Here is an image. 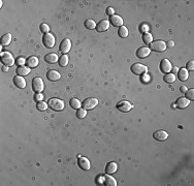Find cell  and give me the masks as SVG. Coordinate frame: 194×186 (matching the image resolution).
Segmentation results:
<instances>
[{
    "label": "cell",
    "instance_id": "obj_1",
    "mask_svg": "<svg viewBox=\"0 0 194 186\" xmlns=\"http://www.w3.org/2000/svg\"><path fill=\"white\" fill-rule=\"evenodd\" d=\"M48 105H49V108L53 111H62L65 107L64 101L59 99V98H51L48 101Z\"/></svg>",
    "mask_w": 194,
    "mask_h": 186
},
{
    "label": "cell",
    "instance_id": "obj_2",
    "mask_svg": "<svg viewBox=\"0 0 194 186\" xmlns=\"http://www.w3.org/2000/svg\"><path fill=\"white\" fill-rule=\"evenodd\" d=\"M44 88V84L41 78H34L32 80V90L35 93H41Z\"/></svg>",
    "mask_w": 194,
    "mask_h": 186
},
{
    "label": "cell",
    "instance_id": "obj_3",
    "mask_svg": "<svg viewBox=\"0 0 194 186\" xmlns=\"http://www.w3.org/2000/svg\"><path fill=\"white\" fill-rule=\"evenodd\" d=\"M1 62L5 66H12L16 63V60L13 59V55L8 52H1Z\"/></svg>",
    "mask_w": 194,
    "mask_h": 186
},
{
    "label": "cell",
    "instance_id": "obj_4",
    "mask_svg": "<svg viewBox=\"0 0 194 186\" xmlns=\"http://www.w3.org/2000/svg\"><path fill=\"white\" fill-rule=\"evenodd\" d=\"M55 43H56V38L55 36L52 34V33H46V34L44 35L43 37V44L44 45V47L48 48V49H51V48H53L55 46Z\"/></svg>",
    "mask_w": 194,
    "mask_h": 186
},
{
    "label": "cell",
    "instance_id": "obj_5",
    "mask_svg": "<svg viewBox=\"0 0 194 186\" xmlns=\"http://www.w3.org/2000/svg\"><path fill=\"white\" fill-rule=\"evenodd\" d=\"M150 45H151V50L155 51V52H158V53L164 52L165 49H166V43H164L163 41H152Z\"/></svg>",
    "mask_w": 194,
    "mask_h": 186
},
{
    "label": "cell",
    "instance_id": "obj_6",
    "mask_svg": "<svg viewBox=\"0 0 194 186\" xmlns=\"http://www.w3.org/2000/svg\"><path fill=\"white\" fill-rule=\"evenodd\" d=\"M97 105H98L97 98L89 97V98H86V99L83 101L82 107H83V109H85V110H93Z\"/></svg>",
    "mask_w": 194,
    "mask_h": 186
},
{
    "label": "cell",
    "instance_id": "obj_7",
    "mask_svg": "<svg viewBox=\"0 0 194 186\" xmlns=\"http://www.w3.org/2000/svg\"><path fill=\"white\" fill-rule=\"evenodd\" d=\"M147 70H148L147 66L140 63H134L133 65L131 66V72L136 76L144 75L145 72H147Z\"/></svg>",
    "mask_w": 194,
    "mask_h": 186
},
{
    "label": "cell",
    "instance_id": "obj_8",
    "mask_svg": "<svg viewBox=\"0 0 194 186\" xmlns=\"http://www.w3.org/2000/svg\"><path fill=\"white\" fill-rule=\"evenodd\" d=\"M70 48H71V41H70L69 38H65L61 41L60 47H59V50L62 54H66L70 51Z\"/></svg>",
    "mask_w": 194,
    "mask_h": 186
},
{
    "label": "cell",
    "instance_id": "obj_9",
    "mask_svg": "<svg viewBox=\"0 0 194 186\" xmlns=\"http://www.w3.org/2000/svg\"><path fill=\"white\" fill-rule=\"evenodd\" d=\"M133 108V106L130 105V103H128L127 100H122V101H119L117 105V109L119 110L121 112H129L130 110Z\"/></svg>",
    "mask_w": 194,
    "mask_h": 186
},
{
    "label": "cell",
    "instance_id": "obj_10",
    "mask_svg": "<svg viewBox=\"0 0 194 186\" xmlns=\"http://www.w3.org/2000/svg\"><path fill=\"white\" fill-rule=\"evenodd\" d=\"M160 69H161L162 72H165V74H168V72H171L173 69V66H171V63L168 59H163L160 63Z\"/></svg>",
    "mask_w": 194,
    "mask_h": 186
},
{
    "label": "cell",
    "instance_id": "obj_11",
    "mask_svg": "<svg viewBox=\"0 0 194 186\" xmlns=\"http://www.w3.org/2000/svg\"><path fill=\"white\" fill-rule=\"evenodd\" d=\"M151 53V49L148 47H140L139 50L136 51V56L140 59L147 58Z\"/></svg>",
    "mask_w": 194,
    "mask_h": 186
},
{
    "label": "cell",
    "instance_id": "obj_12",
    "mask_svg": "<svg viewBox=\"0 0 194 186\" xmlns=\"http://www.w3.org/2000/svg\"><path fill=\"white\" fill-rule=\"evenodd\" d=\"M78 165H80V168L82 170L84 171H89L90 169H91V165H90V161L88 158H86V157H82L80 156L78 157Z\"/></svg>",
    "mask_w": 194,
    "mask_h": 186
},
{
    "label": "cell",
    "instance_id": "obj_13",
    "mask_svg": "<svg viewBox=\"0 0 194 186\" xmlns=\"http://www.w3.org/2000/svg\"><path fill=\"white\" fill-rule=\"evenodd\" d=\"M153 138L155 140L159 141V142H163L168 138V134L165 130H158L153 134Z\"/></svg>",
    "mask_w": 194,
    "mask_h": 186
},
{
    "label": "cell",
    "instance_id": "obj_14",
    "mask_svg": "<svg viewBox=\"0 0 194 186\" xmlns=\"http://www.w3.org/2000/svg\"><path fill=\"white\" fill-rule=\"evenodd\" d=\"M189 103H190V100L188 99V98H186V97H180L176 101V107H177V108H179V109H185V108H187V107L189 106Z\"/></svg>",
    "mask_w": 194,
    "mask_h": 186
},
{
    "label": "cell",
    "instance_id": "obj_15",
    "mask_svg": "<svg viewBox=\"0 0 194 186\" xmlns=\"http://www.w3.org/2000/svg\"><path fill=\"white\" fill-rule=\"evenodd\" d=\"M108 28H109V21H108V20H102V21H100L99 23L97 24L96 30L98 32H105Z\"/></svg>",
    "mask_w": 194,
    "mask_h": 186
},
{
    "label": "cell",
    "instance_id": "obj_16",
    "mask_svg": "<svg viewBox=\"0 0 194 186\" xmlns=\"http://www.w3.org/2000/svg\"><path fill=\"white\" fill-rule=\"evenodd\" d=\"M109 23L113 24L115 27H121V26H123V19L121 18L120 16L114 15L111 17V19H109Z\"/></svg>",
    "mask_w": 194,
    "mask_h": 186
},
{
    "label": "cell",
    "instance_id": "obj_17",
    "mask_svg": "<svg viewBox=\"0 0 194 186\" xmlns=\"http://www.w3.org/2000/svg\"><path fill=\"white\" fill-rule=\"evenodd\" d=\"M47 78H48V80H49V81L56 82V81H58L59 79L61 78V76H60V74H59L58 72H56V70L51 69V70H49V72H48V74H47Z\"/></svg>",
    "mask_w": 194,
    "mask_h": 186
},
{
    "label": "cell",
    "instance_id": "obj_18",
    "mask_svg": "<svg viewBox=\"0 0 194 186\" xmlns=\"http://www.w3.org/2000/svg\"><path fill=\"white\" fill-rule=\"evenodd\" d=\"M13 83H15V85L18 87V88L23 89L26 87V81H25V79L23 77H21V76H17V77L13 78Z\"/></svg>",
    "mask_w": 194,
    "mask_h": 186
},
{
    "label": "cell",
    "instance_id": "obj_19",
    "mask_svg": "<svg viewBox=\"0 0 194 186\" xmlns=\"http://www.w3.org/2000/svg\"><path fill=\"white\" fill-rule=\"evenodd\" d=\"M118 170V165L116 162L112 161V162H108V165H106L105 167V173L108 174V175H112L114 173H116Z\"/></svg>",
    "mask_w": 194,
    "mask_h": 186
},
{
    "label": "cell",
    "instance_id": "obj_20",
    "mask_svg": "<svg viewBox=\"0 0 194 186\" xmlns=\"http://www.w3.org/2000/svg\"><path fill=\"white\" fill-rule=\"evenodd\" d=\"M26 63L30 68H34L38 65V58L35 57V56H30L26 60Z\"/></svg>",
    "mask_w": 194,
    "mask_h": 186
},
{
    "label": "cell",
    "instance_id": "obj_21",
    "mask_svg": "<svg viewBox=\"0 0 194 186\" xmlns=\"http://www.w3.org/2000/svg\"><path fill=\"white\" fill-rule=\"evenodd\" d=\"M44 60H46L48 63H51V64H54L56 62L59 61V58L57 54H54V53H50V54L46 55V57H44Z\"/></svg>",
    "mask_w": 194,
    "mask_h": 186
},
{
    "label": "cell",
    "instance_id": "obj_22",
    "mask_svg": "<svg viewBox=\"0 0 194 186\" xmlns=\"http://www.w3.org/2000/svg\"><path fill=\"white\" fill-rule=\"evenodd\" d=\"M30 67L29 66H19L18 68H17V74L18 76H21V77H24V76H27L28 74L30 72Z\"/></svg>",
    "mask_w": 194,
    "mask_h": 186
},
{
    "label": "cell",
    "instance_id": "obj_23",
    "mask_svg": "<svg viewBox=\"0 0 194 186\" xmlns=\"http://www.w3.org/2000/svg\"><path fill=\"white\" fill-rule=\"evenodd\" d=\"M103 184H105L106 186H116L117 181L112 176L105 175V176L103 177Z\"/></svg>",
    "mask_w": 194,
    "mask_h": 186
},
{
    "label": "cell",
    "instance_id": "obj_24",
    "mask_svg": "<svg viewBox=\"0 0 194 186\" xmlns=\"http://www.w3.org/2000/svg\"><path fill=\"white\" fill-rule=\"evenodd\" d=\"M178 77L181 81H187L188 78H189V72H188V70L186 68H181L178 72Z\"/></svg>",
    "mask_w": 194,
    "mask_h": 186
},
{
    "label": "cell",
    "instance_id": "obj_25",
    "mask_svg": "<svg viewBox=\"0 0 194 186\" xmlns=\"http://www.w3.org/2000/svg\"><path fill=\"white\" fill-rule=\"evenodd\" d=\"M12 41V34L10 33H6L1 37V45L2 46H8Z\"/></svg>",
    "mask_w": 194,
    "mask_h": 186
},
{
    "label": "cell",
    "instance_id": "obj_26",
    "mask_svg": "<svg viewBox=\"0 0 194 186\" xmlns=\"http://www.w3.org/2000/svg\"><path fill=\"white\" fill-rule=\"evenodd\" d=\"M68 60H69L68 56L65 55V54H63L60 58H59V61H58L59 62V65L62 66V67L66 66L67 64H68Z\"/></svg>",
    "mask_w": 194,
    "mask_h": 186
},
{
    "label": "cell",
    "instance_id": "obj_27",
    "mask_svg": "<svg viewBox=\"0 0 194 186\" xmlns=\"http://www.w3.org/2000/svg\"><path fill=\"white\" fill-rule=\"evenodd\" d=\"M176 81V76L175 74H170V72H168L164 76V82L167 84H171L173 83V82Z\"/></svg>",
    "mask_w": 194,
    "mask_h": 186
},
{
    "label": "cell",
    "instance_id": "obj_28",
    "mask_svg": "<svg viewBox=\"0 0 194 186\" xmlns=\"http://www.w3.org/2000/svg\"><path fill=\"white\" fill-rule=\"evenodd\" d=\"M69 105H70V107H71L72 109H74V110H78V109H81L82 103H81V101H80V100L77 99V98H72V99L70 100Z\"/></svg>",
    "mask_w": 194,
    "mask_h": 186
},
{
    "label": "cell",
    "instance_id": "obj_29",
    "mask_svg": "<svg viewBox=\"0 0 194 186\" xmlns=\"http://www.w3.org/2000/svg\"><path fill=\"white\" fill-rule=\"evenodd\" d=\"M118 34H119L120 37H123V38L127 37L128 36V29L124 26H121L119 28V31H118Z\"/></svg>",
    "mask_w": 194,
    "mask_h": 186
},
{
    "label": "cell",
    "instance_id": "obj_30",
    "mask_svg": "<svg viewBox=\"0 0 194 186\" xmlns=\"http://www.w3.org/2000/svg\"><path fill=\"white\" fill-rule=\"evenodd\" d=\"M143 41H144V43L147 45L151 44L152 41H153V35L150 34L149 32L144 33V35H143Z\"/></svg>",
    "mask_w": 194,
    "mask_h": 186
},
{
    "label": "cell",
    "instance_id": "obj_31",
    "mask_svg": "<svg viewBox=\"0 0 194 186\" xmlns=\"http://www.w3.org/2000/svg\"><path fill=\"white\" fill-rule=\"evenodd\" d=\"M85 27L87 29H95L96 28V23L93 20H87L85 22Z\"/></svg>",
    "mask_w": 194,
    "mask_h": 186
},
{
    "label": "cell",
    "instance_id": "obj_32",
    "mask_svg": "<svg viewBox=\"0 0 194 186\" xmlns=\"http://www.w3.org/2000/svg\"><path fill=\"white\" fill-rule=\"evenodd\" d=\"M48 107H49V105H48L47 103H44V101H38L37 105H36V108H37V110H39V111H46Z\"/></svg>",
    "mask_w": 194,
    "mask_h": 186
},
{
    "label": "cell",
    "instance_id": "obj_33",
    "mask_svg": "<svg viewBox=\"0 0 194 186\" xmlns=\"http://www.w3.org/2000/svg\"><path fill=\"white\" fill-rule=\"evenodd\" d=\"M87 115V110L85 109H78L77 112V117L78 119H84Z\"/></svg>",
    "mask_w": 194,
    "mask_h": 186
},
{
    "label": "cell",
    "instance_id": "obj_34",
    "mask_svg": "<svg viewBox=\"0 0 194 186\" xmlns=\"http://www.w3.org/2000/svg\"><path fill=\"white\" fill-rule=\"evenodd\" d=\"M186 94V98H188L189 100H193L194 99V89H189L185 92Z\"/></svg>",
    "mask_w": 194,
    "mask_h": 186
},
{
    "label": "cell",
    "instance_id": "obj_35",
    "mask_svg": "<svg viewBox=\"0 0 194 186\" xmlns=\"http://www.w3.org/2000/svg\"><path fill=\"white\" fill-rule=\"evenodd\" d=\"M25 62H26V59H25L24 57H19L16 59V64L19 66H23L25 64Z\"/></svg>",
    "mask_w": 194,
    "mask_h": 186
},
{
    "label": "cell",
    "instance_id": "obj_36",
    "mask_svg": "<svg viewBox=\"0 0 194 186\" xmlns=\"http://www.w3.org/2000/svg\"><path fill=\"white\" fill-rule=\"evenodd\" d=\"M40 31H41V32H44V34H46V33H49V31H50L49 25H47V24H41V25H40Z\"/></svg>",
    "mask_w": 194,
    "mask_h": 186
},
{
    "label": "cell",
    "instance_id": "obj_37",
    "mask_svg": "<svg viewBox=\"0 0 194 186\" xmlns=\"http://www.w3.org/2000/svg\"><path fill=\"white\" fill-rule=\"evenodd\" d=\"M149 29H150V27H149L148 24H143L142 26H140V31H142L143 33H147Z\"/></svg>",
    "mask_w": 194,
    "mask_h": 186
},
{
    "label": "cell",
    "instance_id": "obj_38",
    "mask_svg": "<svg viewBox=\"0 0 194 186\" xmlns=\"http://www.w3.org/2000/svg\"><path fill=\"white\" fill-rule=\"evenodd\" d=\"M186 69L187 70H194V61L193 60L188 62L187 65H186Z\"/></svg>",
    "mask_w": 194,
    "mask_h": 186
},
{
    "label": "cell",
    "instance_id": "obj_39",
    "mask_svg": "<svg viewBox=\"0 0 194 186\" xmlns=\"http://www.w3.org/2000/svg\"><path fill=\"white\" fill-rule=\"evenodd\" d=\"M43 98H44V95L41 94V93H35L34 99L36 101H41V100H43Z\"/></svg>",
    "mask_w": 194,
    "mask_h": 186
},
{
    "label": "cell",
    "instance_id": "obj_40",
    "mask_svg": "<svg viewBox=\"0 0 194 186\" xmlns=\"http://www.w3.org/2000/svg\"><path fill=\"white\" fill-rule=\"evenodd\" d=\"M106 14H108V16H114L115 15V10L113 7H108V10H106Z\"/></svg>",
    "mask_w": 194,
    "mask_h": 186
},
{
    "label": "cell",
    "instance_id": "obj_41",
    "mask_svg": "<svg viewBox=\"0 0 194 186\" xmlns=\"http://www.w3.org/2000/svg\"><path fill=\"white\" fill-rule=\"evenodd\" d=\"M173 46H175V43H173V41H169L167 43V45H166V48H167V47H168V48H173Z\"/></svg>",
    "mask_w": 194,
    "mask_h": 186
},
{
    "label": "cell",
    "instance_id": "obj_42",
    "mask_svg": "<svg viewBox=\"0 0 194 186\" xmlns=\"http://www.w3.org/2000/svg\"><path fill=\"white\" fill-rule=\"evenodd\" d=\"M187 90H188V89H187L185 86H182V87H181V91H182V93H185V92L187 91Z\"/></svg>",
    "mask_w": 194,
    "mask_h": 186
},
{
    "label": "cell",
    "instance_id": "obj_43",
    "mask_svg": "<svg viewBox=\"0 0 194 186\" xmlns=\"http://www.w3.org/2000/svg\"><path fill=\"white\" fill-rule=\"evenodd\" d=\"M2 70H3V72H7V70H8V66H3V67H2Z\"/></svg>",
    "mask_w": 194,
    "mask_h": 186
},
{
    "label": "cell",
    "instance_id": "obj_44",
    "mask_svg": "<svg viewBox=\"0 0 194 186\" xmlns=\"http://www.w3.org/2000/svg\"><path fill=\"white\" fill-rule=\"evenodd\" d=\"M173 72H179V70H178V67H173Z\"/></svg>",
    "mask_w": 194,
    "mask_h": 186
}]
</instances>
